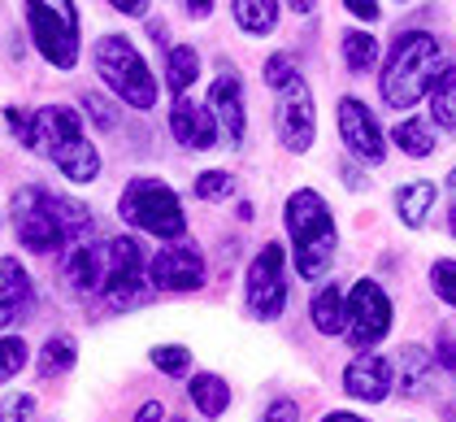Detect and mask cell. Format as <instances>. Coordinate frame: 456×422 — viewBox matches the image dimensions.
<instances>
[{
    "label": "cell",
    "instance_id": "1",
    "mask_svg": "<svg viewBox=\"0 0 456 422\" xmlns=\"http://www.w3.org/2000/svg\"><path fill=\"white\" fill-rule=\"evenodd\" d=\"M13 231L31 252H57V248L78 244L92 231V213L87 205H74L70 196H57L48 187H22L13 192Z\"/></svg>",
    "mask_w": 456,
    "mask_h": 422
},
{
    "label": "cell",
    "instance_id": "2",
    "mask_svg": "<svg viewBox=\"0 0 456 422\" xmlns=\"http://www.w3.org/2000/svg\"><path fill=\"white\" fill-rule=\"evenodd\" d=\"M444 74V48L430 31H404L387 48V66L379 79L387 109H413Z\"/></svg>",
    "mask_w": 456,
    "mask_h": 422
},
{
    "label": "cell",
    "instance_id": "3",
    "mask_svg": "<svg viewBox=\"0 0 456 422\" xmlns=\"http://www.w3.org/2000/svg\"><path fill=\"white\" fill-rule=\"evenodd\" d=\"M287 236H291V252H296V270L300 279L317 283L330 261H335V244H339V231H335V218L330 205L317 196L314 187H300L287 196Z\"/></svg>",
    "mask_w": 456,
    "mask_h": 422
},
{
    "label": "cell",
    "instance_id": "4",
    "mask_svg": "<svg viewBox=\"0 0 456 422\" xmlns=\"http://www.w3.org/2000/svg\"><path fill=\"white\" fill-rule=\"evenodd\" d=\"M118 213L143 231V236H157V240H178L187 231V213H183V201L170 183L161 178H131L122 201H118Z\"/></svg>",
    "mask_w": 456,
    "mask_h": 422
},
{
    "label": "cell",
    "instance_id": "5",
    "mask_svg": "<svg viewBox=\"0 0 456 422\" xmlns=\"http://www.w3.org/2000/svg\"><path fill=\"white\" fill-rule=\"evenodd\" d=\"M96 74L105 79L109 92H118L131 109L157 105V74L148 70V62L140 57V48L126 36H105L96 39Z\"/></svg>",
    "mask_w": 456,
    "mask_h": 422
},
{
    "label": "cell",
    "instance_id": "6",
    "mask_svg": "<svg viewBox=\"0 0 456 422\" xmlns=\"http://www.w3.org/2000/svg\"><path fill=\"white\" fill-rule=\"evenodd\" d=\"M27 27L39 57L57 70L78 66V9L74 0H27Z\"/></svg>",
    "mask_w": 456,
    "mask_h": 422
},
{
    "label": "cell",
    "instance_id": "7",
    "mask_svg": "<svg viewBox=\"0 0 456 422\" xmlns=\"http://www.w3.org/2000/svg\"><path fill=\"white\" fill-rule=\"evenodd\" d=\"M148 270H143V248L131 240V236H113L105 240V296L113 310H131L140 305L143 292H148Z\"/></svg>",
    "mask_w": 456,
    "mask_h": 422
},
{
    "label": "cell",
    "instance_id": "8",
    "mask_svg": "<svg viewBox=\"0 0 456 422\" xmlns=\"http://www.w3.org/2000/svg\"><path fill=\"white\" fill-rule=\"evenodd\" d=\"M244 305L256 322H274L287 310V257H282V244H265L248 261Z\"/></svg>",
    "mask_w": 456,
    "mask_h": 422
},
{
    "label": "cell",
    "instance_id": "9",
    "mask_svg": "<svg viewBox=\"0 0 456 422\" xmlns=\"http://www.w3.org/2000/svg\"><path fill=\"white\" fill-rule=\"evenodd\" d=\"M391 322H395V310H391V296H387L383 287H379L374 279L352 283V292H348V322H344L348 344H356V349L379 344L387 331H391Z\"/></svg>",
    "mask_w": 456,
    "mask_h": 422
},
{
    "label": "cell",
    "instance_id": "10",
    "mask_svg": "<svg viewBox=\"0 0 456 422\" xmlns=\"http://www.w3.org/2000/svg\"><path fill=\"white\" fill-rule=\"evenodd\" d=\"M274 127H279V140L287 153H305V148L314 144L317 113H314V96H309V83H305V79H291L287 87H279Z\"/></svg>",
    "mask_w": 456,
    "mask_h": 422
},
{
    "label": "cell",
    "instance_id": "11",
    "mask_svg": "<svg viewBox=\"0 0 456 422\" xmlns=\"http://www.w3.org/2000/svg\"><path fill=\"white\" fill-rule=\"evenodd\" d=\"M148 279L161 292H196V287H205V257L187 240H170V248H161L152 257Z\"/></svg>",
    "mask_w": 456,
    "mask_h": 422
},
{
    "label": "cell",
    "instance_id": "12",
    "mask_svg": "<svg viewBox=\"0 0 456 422\" xmlns=\"http://www.w3.org/2000/svg\"><path fill=\"white\" fill-rule=\"evenodd\" d=\"M339 136H344L356 161H365V166H383L387 161V136L379 127V118H374V109H365L352 96L339 101Z\"/></svg>",
    "mask_w": 456,
    "mask_h": 422
},
{
    "label": "cell",
    "instance_id": "13",
    "mask_svg": "<svg viewBox=\"0 0 456 422\" xmlns=\"http://www.w3.org/2000/svg\"><path fill=\"white\" fill-rule=\"evenodd\" d=\"M391 387H395V366L387 361L383 352H356L344 366V392L356 396V401L379 405V401L391 396Z\"/></svg>",
    "mask_w": 456,
    "mask_h": 422
},
{
    "label": "cell",
    "instance_id": "14",
    "mask_svg": "<svg viewBox=\"0 0 456 422\" xmlns=\"http://www.w3.org/2000/svg\"><path fill=\"white\" fill-rule=\"evenodd\" d=\"M209 109H213V122H217V131L226 136L231 148H240L244 144V96H240V79L231 70H222L213 79V92H209Z\"/></svg>",
    "mask_w": 456,
    "mask_h": 422
},
{
    "label": "cell",
    "instance_id": "15",
    "mask_svg": "<svg viewBox=\"0 0 456 422\" xmlns=\"http://www.w3.org/2000/svg\"><path fill=\"white\" fill-rule=\"evenodd\" d=\"M61 275L70 283V292L96 296L105 287V244H87V240L70 244L66 248V261H61Z\"/></svg>",
    "mask_w": 456,
    "mask_h": 422
},
{
    "label": "cell",
    "instance_id": "16",
    "mask_svg": "<svg viewBox=\"0 0 456 422\" xmlns=\"http://www.w3.org/2000/svg\"><path fill=\"white\" fill-rule=\"evenodd\" d=\"M170 131H175L178 144L187 148H213L217 144V122H213V109L209 105H196L187 96H175V109H170Z\"/></svg>",
    "mask_w": 456,
    "mask_h": 422
},
{
    "label": "cell",
    "instance_id": "17",
    "mask_svg": "<svg viewBox=\"0 0 456 422\" xmlns=\"http://www.w3.org/2000/svg\"><path fill=\"white\" fill-rule=\"evenodd\" d=\"M27 305H31V275L22 270V261L4 257L0 261V335L9 322L27 314Z\"/></svg>",
    "mask_w": 456,
    "mask_h": 422
},
{
    "label": "cell",
    "instance_id": "18",
    "mask_svg": "<svg viewBox=\"0 0 456 422\" xmlns=\"http://www.w3.org/2000/svg\"><path fill=\"white\" fill-rule=\"evenodd\" d=\"M48 161H53L66 178H74V183H92V178L101 175V153H96V144L87 140V136L66 140L53 157H48Z\"/></svg>",
    "mask_w": 456,
    "mask_h": 422
},
{
    "label": "cell",
    "instance_id": "19",
    "mask_svg": "<svg viewBox=\"0 0 456 422\" xmlns=\"http://www.w3.org/2000/svg\"><path fill=\"white\" fill-rule=\"evenodd\" d=\"M309 318L322 335H344V322H348V292L339 283H326L317 287L314 301H309Z\"/></svg>",
    "mask_w": 456,
    "mask_h": 422
},
{
    "label": "cell",
    "instance_id": "20",
    "mask_svg": "<svg viewBox=\"0 0 456 422\" xmlns=\"http://www.w3.org/2000/svg\"><path fill=\"white\" fill-rule=\"evenodd\" d=\"M187 392H191V405H196L205 418H222L226 405H231V387H226L222 375H196Z\"/></svg>",
    "mask_w": 456,
    "mask_h": 422
},
{
    "label": "cell",
    "instance_id": "21",
    "mask_svg": "<svg viewBox=\"0 0 456 422\" xmlns=\"http://www.w3.org/2000/svg\"><path fill=\"white\" fill-rule=\"evenodd\" d=\"M231 9L248 36H270L279 27V0H235Z\"/></svg>",
    "mask_w": 456,
    "mask_h": 422
},
{
    "label": "cell",
    "instance_id": "22",
    "mask_svg": "<svg viewBox=\"0 0 456 422\" xmlns=\"http://www.w3.org/2000/svg\"><path fill=\"white\" fill-rule=\"evenodd\" d=\"M435 205V183H409V187H395V213L404 227H421L426 213Z\"/></svg>",
    "mask_w": 456,
    "mask_h": 422
},
{
    "label": "cell",
    "instance_id": "23",
    "mask_svg": "<svg viewBox=\"0 0 456 422\" xmlns=\"http://www.w3.org/2000/svg\"><path fill=\"white\" fill-rule=\"evenodd\" d=\"M430 118H435V127L456 136V66H444L439 83L430 87Z\"/></svg>",
    "mask_w": 456,
    "mask_h": 422
},
{
    "label": "cell",
    "instance_id": "24",
    "mask_svg": "<svg viewBox=\"0 0 456 422\" xmlns=\"http://www.w3.org/2000/svg\"><path fill=\"white\" fill-rule=\"evenodd\" d=\"M196 74H200V57H196L191 44H178V48L166 53V79H170V92L175 96H187V87L196 83Z\"/></svg>",
    "mask_w": 456,
    "mask_h": 422
},
{
    "label": "cell",
    "instance_id": "25",
    "mask_svg": "<svg viewBox=\"0 0 456 422\" xmlns=\"http://www.w3.org/2000/svg\"><path fill=\"white\" fill-rule=\"evenodd\" d=\"M395 384L404 387L409 396H421V392H426V384H430V357H426V349L409 344V349L400 352V375H395Z\"/></svg>",
    "mask_w": 456,
    "mask_h": 422
},
{
    "label": "cell",
    "instance_id": "26",
    "mask_svg": "<svg viewBox=\"0 0 456 422\" xmlns=\"http://www.w3.org/2000/svg\"><path fill=\"white\" fill-rule=\"evenodd\" d=\"M391 140L400 144L409 157H430V153H435V127L421 122V118H404V122L391 131Z\"/></svg>",
    "mask_w": 456,
    "mask_h": 422
},
{
    "label": "cell",
    "instance_id": "27",
    "mask_svg": "<svg viewBox=\"0 0 456 422\" xmlns=\"http://www.w3.org/2000/svg\"><path fill=\"white\" fill-rule=\"evenodd\" d=\"M74 366V340L66 335H53L44 349H39V379H57Z\"/></svg>",
    "mask_w": 456,
    "mask_h": 422
},
{
    "label": "cell",
    "instance_id": "28",
    "mask_svg": "<svg viewBox=\"0 0 456 422\" xmlns=\"http://www.w3.org/2000/svg\"><path fill=\"white\" fill-rule=\"evenodd\" d=\"M344 62H348L352 74L370 70V66L379 62V39L370 36V31H348V36H344Z\"/></svg>",
    "mask_w": 456,
    "mask_h": 422
},
{
    "label": "cell",
    "instance_id": "29",
    "mask_svg": "<svg viewBox=\"0 0 456 422\" xmlns=\"http://www.w3.org/2000/svg\"><path fill=\"white\" fill-rule=\"evenodd\" d=\"M148 357H152V366H157L161 375H170V379H178V375L191 370V352L183 349V344H157Z\"/></svg>",
    "mask_w": 456,
    "mask_h": 422
},
{
    "label": "cell",
    "instance_id": "30",
    "mask_svg": "<svg viewBox=\"0 0 456 422\" xmlns=\"http://www.w3.org/2000/svg\"><path fill=\"white\" fill-rule=\"evenodd\" d=\"M36 392H9L4 401H0V422H36Z\"/></svg>",
    "mask_w": 456,
    "mask_h": 422
},
{
    "label": "cell",
    "instance_id": "31",
    "mask_svg": "<svg viewBox=\"0 0 456 422\" xmlns=\"http://www.w3.org/2000/svg\"><path fill=\"white\" fill-rule=\"evenodd\" d=\"M231 192H235V175L231 170H205L196 178V196L200 201H226Z\"/></svg>",
    "mask_w": 456,
    "mask_h": 422
},
{
    "label": "cell",
    "instance_id": "32",
    "mask_svg": "<svg viewBox=\"0 0 456 422\" xmlns=\"http://www.w3.org/2000/svg\"><path fill=\"white\" fill-rule=\"evenodd\" d=\"M22 366H27V344L18 335H0V384L13 379Z\"/></svg>",
    "mask_w": 456,
    "mask_h": 422
},
{
    "label": "cell",
    "instance_id": "33",
    "mask_svg": "<svg viewBox=\"0 0 456 422\" xmlns=\"http://www.w3.org/2000/svg\"><path fill=\"white\" fill-rule=\"evenodd\" d=\"M430 287H435V296L444 301V305H452L456 310V261H435L430 266Z\"/></svg>",
    "mask_w": 456,
    "mask_h": 422
},
{
    "label": "cell",
    "instance_id": "34",
    "mask_svg": "<svg viewBox=\"0 0 456 422\" xmlns=\"http://www.w3.org/2000/svg\"><path fill=\"white\" fill-rule=\"evenodd\" d=\"M291 79H300V74H296V57H287V53H274V57L265 62V83H270V87L279 92V87H287Z\"/></svg>",
    "mask_w": 456,
    "mask_h": 422
},
{
    "label": "cell",
    "instance_id": "35",
    "mask_svg": "<svg viewBox=\"0 0 456 422\" xmlns=\"http://www.w3.org/2000/svg\"><path fill=\"white\" fill-rule=\"evenodd\" d=\"M83 105H87V113H92V122H96L101 131H113V127H118V109L109 105L105 96H87Z\"/></svg>",
    "mask_w": 456,
    "mask_h": 422
},
{
    "label": "cell",
    "instance_id": "36",
    "mask_svg": "<svg viewBox=\"0 0 456 422\" xmlns=\"http://www.w3.org/2000/svg\"><path fill=\"white\" fill-rule=\"evenodd\" d=\"M261 422H300V405L287 401V396H279V401H270V410H265Z\"/></svg>",
    "mask_w": 456,
    "mask_h": 422
},
{
    "label": "cell",
    "instance_id": "37",
    "mask_svg": "<svg viewBox=\"0 0 456 422\" xmlns=\"http://www.w3.org/2000/svg\"><path fill=\"white\" fill-rule=\"evenodd\" d=\"M348 4V13H356L361 22H374L379 18V0H344Z\"/></svg>",
    "mask_w": 456,
    "mask_h": 422
},
{
    "label": "cell",
    "instance_id": "38",
    "mask_svg": "<svg viewBox=\"0 0 456 422\" xmlns=\"http://www.w3.org/2000/svg\"><path fill=\"white\" fill-rule=\"evenodd\" d=\"M183 4H187V13H191V18H209L213 13V0H183Z\"/></svg>",
    "mask_w": 456,
    "mask_h": 422
},
{
    "label": "cell",
    "instance_id": "39",
    "mask_svg": "<svg viewBox=\"0 0 456 422\" xmlns=\"http://www.w3.org/2000/svg\"><path fill=\"white\" fill-rule=\"evenodd\" d=\"M109 4H113L118 13H143V9H148V0H109Z\"/></svg>",
    "mask_w": 456,
    "mask_h": 422
},
{
    "label": "cell",
    "instance_id": "40",
    "mask_svg": "<svg viewBox=\"0 0 456 422\" xmlns=\"http://www.w3.org/2000/svg\"><path fill=\"white\" fill-rule=\"evenodd\" d=\"M161 414H166V410H161L157 401H148V405H143L140 414H135V422H157V418H161Z\"/></svg>",
    "mask_w": 456,
    "mask_h": 422
},
{
    "label": "cell",
    "instance_id": "41",
    "mask_svg": "<svg viewBox=\"0 0 456 422\" xmlns=\"http://www.w3.org/2000/svg\"><path fill=\"white\" fill-rule=\"evenodd\" d=\"M322 422H370V418H361V414H344V410H335V414H326Z\"/></svg>",
    "mask_w": 456,
    "mask_h": 422
},
{
    "label": "cell",
    "instance_id": "42",
    "mask_svg": "<svg viewBox=\"0 0 456 422\" xmlns=\"http://www.w3.org/2000/svg\"><path fill=\"white\" fill-rule=\"evenodd\" d=\"M287 4H291V9H296V13H309V9H314L317 0H287Z\"/></svg>",
    "mask_w": 456,
    "mask_h": 422
},
{
    "label": "cell",
    "instance_id": "43",
    "mask_svg": "<svg viewBox=\"0 0 456 422\" xmlns=\"http://www.w3.org/2000/svg\"><path fill=\"white\" fill-rule=\"evenodd\" d=\"M448 231L456 236V201H452V210H448Z\"/></svg>",
    "mask_w": 456,
    "mask_h": 422
},
{
    "label": "cell",
    "instance_id": "44",
    "mask_svg": "<svg viewBox=\"0 0 456 422\" xmlns=\"http://www.w3.org/2000/svg\"><path fill=\"white\" fill-rule=\"evenodd\" d=\"M170 422H183V418H170Z\"/></svg>",
    "mask_w": 456,
    "mask_h": 422
},
{
    "label": "cell",
    "instance_id": "45",
    "mask_svg": "<svg viewBox=\"0 0 456 422\" xmlns=\"http://www.w3.org/2000/svg\"><path fill=\"white\" fill-rule=\"evenodd\" d=\"M452 414H456V405H452Z\"/></svg>",
    "mask_w": 456,
    "mask_h": 422
}]
</instances>
